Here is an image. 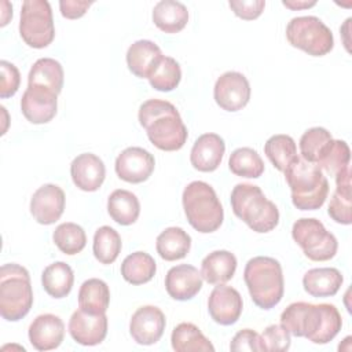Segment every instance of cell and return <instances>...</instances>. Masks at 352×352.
Instances as JSON below:
<instances>
[{"mask_svg": "<svg viewBox=\"0 0 352 352\" xmlns=\"http://www.w3.org/2000/svg\"><path fill=\"white\" fill-rule=\"evenodd\" d=\"M153 22L165 33H179L188 22L187 7L176 0H161L153 8Z\"/></svg>", "mask_w": 352, "mask_h": 352, "instance_id": "484cf974", "label": "cell"}, {"mask_svg": "<svg viewBox=\"0 0 352 352\" xmlns=\"http://www.w3.org/2000/svg\"><path fill=\"white\" fill-rule=\"evenodd\" d=\"M58 109V95L47 88L28 85L21 99V110L25 118L32 124L50 122Z\"/></svg>", "mask_w": 352, "mask_h": 352, "instance_id": "9a60e30c", "label": "cell"}, {"mask_svg": "<svg viewBox=\"0 0 352 352\" xmlns=\"http://www.w3.org/2000/svg\"><path fill=\"white\" fill-rule=\"evenodd\" d=\"M201 272L190 264H179L172 267L165 276L166 293L177 301L191 300L202 289Z\"/></svg>", "mask_w": 352, "mask_h": 352, "instance_id": "ac0fdd59", "label": "cell"}, {"mask_svg": "<svg viewBox=\"0 0 352 352\" xmlns=\"http://www.w3.org/2000/svg\"><path fill=\"white\" fill-rule=\"evenodd\" d=\"M342 282L344 278L341 272L333 267L312 268L302 276L304 290L312 297L334 296L340 290Z\"/></svg>", "mask_w": 352, "mask_h": 352, "instance_id": "cb8c5ba5", "label": "cell"}, {"mask_svg": "<svg viewBox=\"0 0 352 352\" xmlns=\"http://www.w3.org/2000/svg\"><path fill=\"white\" fill-rule=\"evenodd\" d=\"M41 283L48 296L54 298H63L72 292L74 283L73 270L63 261H55L44 268L41 274Z\"/></svg>", "mask_w": 352, "mask_h": 352, "instance_id": "f546056e", "label": "cell"}, {"mask_svg": "<svg viewBox=\"0 0 352 352\" xmlns=\"http://www.w3.org/2000/svg\"><path fill=\"white\" fill-rule=\"evenodd\" d=\"M33 305V290L28 270L8 263L0 268V315L8 322L25 318Z\"/></svg>", "mask_w": 352, "mask_h": 352, "instance_id": "52a82bcc", "label": "cell"}, {"mask_svg": "<svg viewBox=\"0 0 352 352\" xmlns=\"http://www.w3.org/2000/svg\"><path fill=\"white\" fill-rule=\"evenodd\" d=\"M65 192L56 184H43L30 198V213L40 224L50 226L58 221L65 210Z\"/></svg>", "mask_w": 352, "mask_h": 352, "instance_id": "2e32d148", "label": "cell"}, {"mask_svg": "<svg viewBox=\"0 0 352 352\" xmlns=\"http://www.w3.org/2000/svg\"><path fill=\"white\" fill-rule=\"evenodd\" d=\"M280 324L292 336L305 337L314 344H327L340 333L342 319L333 304L298 301L280 314Z\"/></svg>", "mask_w": 352, "mask_h": 352, "instance_id": "6da1fadb", "label": "cell"}, {"mask_svg": "<svg viewBox=\"0 0 352 352\" xmlns=\"http://www.w3.org/2000/svg\"><path fill=\"white\" fill-rule=\"evenodd\" d=\"M213 98L226 111L242 110L250 99V84L239 72H226L214 84Z\"/></svg>", "mask_w": 352, "mask_h": 352, "instance_id": "8fae6325", "label": "cell"}, {"mask_svg": "<svg viewBox=\"0 0 352 352\" xmlns=\"http://www.w3.org/2000/svg\"><path fill=\"white\" fill-rule=\"evenodd\" d=\"M52 239L56 248L67 256L80 253L87 245V235L84 228L72 221L59 224L52 234Z\"/></svg>", "mask_w": 352, "mask_h": 352, "instance_id": "74e56055", "label": "cell"}, {"mask_svg": "<svg viewBox=\"0 0 352 352\" xmlns=\"http://www.w3.org/2000/svg\"><path fill=\"white\" fill-rule=\"evenodd\" d=\"M182 201L187 221L194 230L209 234L220 228L224 210L210 184L201 180L191 182L184 187Z\"/></svg>", "mask_w": 352, "mask_h": 352, "instance_id": "8992f818", "label": "cell"}, {"mask_svg": "<svg viewBox=\"0 0 352 352\" xmlns=\"http://www.w3.org/2000/svg\"><path fill=\"white\" fill-rule=\"evenodd\" d=\"M230 349L234 352L241 351H264L261 337L252 329L239 330L231 340Z\"/></svg>", "mask_w": 352, "mask_h": 352, "instance_id": "7bdbcfd3", "label": "cell"}, {"mask_svg": "<svg viewBox=\"0 0 352 352\" xmlns=\"http://www.w3.org/2000/svg\"><path fill=\"white\" fill-rule=\"evenodd\" d=\"M138 118L157 148L176 151L184 146L188 136L187 126L170 102L148 99L140 104Z\"/></svg>", "mask_w": 352, "mask_h": 352, "instance_id": "7a4b0ae2", "label": "cell"}, {"mask_svg": "<svg viewBox=\"0 0 352 352\" xmlns=\"http://www.w3.org/2000/svg\"><path fill=\"white\" fill-rule=\"evenodd\" d=\"M243 279L253 302L261 309H271L283 297L285 280L282 265L268 256L250 258L243 271Z\"/></svg>", "mask_w": 352, "mask_h": 352, "instance_id": "3957f363", "label": "cell"}, {"mask_svg": "<svg viewBox=\"0 0 352 352\" xmlns=\"http://www.w3.org/2000/svg\"><path fill=\"white\" fill-rule=\"evenodd\" d=\"M336 191L330 199L327 213L340 224L352 223V192H351V166H344L336 176Z\"/></svg>", "mask_w": 352, "mask_h": 352, "instance_id": "603a6c76", "label": "cell"}, {"mask_svg": "<svg viewBox=\"0 0 352 352\" xmlns=\"http://www.w3.org/2000/svg\"><path fill=\"white\" fill-rule=\"evenodd\" d=\"M157 271L155 260L146 252L128 254L121 264L122 278L132 285H143L153 279Z\"/></svg>", "mask_w": 352, "mask_h": 352, "instance_id": "d6a6232c", "label": "cell"}, {"mask_svg": "<svg viewBox=\"0 0 352 352\" xmlns=\"http://www.w3.org/2000/svg\"><path fill=\"white\" fill-rule=\"evenodd\" d=\"M110 304V289L98 278L82 282L78 290V307L91 314H106Z\"/></svg>", "mask_w": 352, "mask_h": 352, "instance_id": "1f68e13d", "label": "cell"}, {"mask_svg": "<svg viewBox=\"0 0 352 352\" xmlns=\"http://www.w3.org/2000/svg\"><path fill=\"white\" fill-rule=\"evenodd\" d=\"M182 80V69L176 59L170 56H162L155 70L148 77L150 85L161 92L173 91Z\"/></svg>", "mask_w": 352, "mask_h": 352, "instance_id": "f35d334b", "label": "cell"}, {"mask_svg": "<svg viewBox=\"0 0 352 352\" xmlns=\"http://www.w3.org/2000/svg\"><path fill=\"white\" fill-rule=\"evenodd\" d=\"M28 85H37L54 91L56 95L63 88V67L52 58H40L30 67Z\"/></svg>", "mask_w": 352, "mask_h": 352, "instance_id": "83f0119b", "label": "cell"}, {"mask_svg": "<svg viewBox=\"0 0 352 352\" xmlns=\"http://www.w3.org/2000/svg\"><path fill=\"white\" fill-rule=\"evenodd\" d=\"M122 248L121 236L120 234L109 227V226H102L95 231L94 235V256L100 264H113Z\"/></svg>", "mask_w": 352, "mask_h": 352, "instance_id": "e575fe53", "label": "cell"}, {"mask_svg": "<svg viewBox=\"0 0 352 352\" xmlns=\"http://www.w3.org/2000/svg\"><path fill=\"white\" fill-rule=\"evenodd\" d=\"M29 341L37 351L56 349L65 337L62 319L52 314H43L33 319L28 330Z\"/></svg>", "mask_w": 352, "mask_h": 352, "instance_id": "ffe728a7", "label": "cell"}, {"mask_svg": "<svg viewBox=\"0 0 352 352\" xmlns=\"http://www.w3.org/2000/svg\"><path fill=\"white\" fill-rule=\"evenodd\" d=\"M231 208L236 217L258 234L272 231L279 223V210L261 188L249 183H239L231 191Z\"/></svg>", "mask_w": 352, "mask_h": 352, "instance_id": "5b68a950", "label": "cell"}, {"mask_svg": "<svg viewBox=\"0 0 352 352\" xmlns=\"http://www.w3.org/2000/svg\"><path fill=\"white\" fill-rule=\"evenodd\" d=\"M155 160L153 154L142 147H128L122 150L114 164L117 176L126 183H143L154 172Z\"/></svg>", "mask_w": 352, "mask_h": 352, "instance_id": "7c38bea8", "label": "cell"}, {"mask_svg": "<svg viewBox=\"0 0 352 352\" xmlns=\"http://www.w3.org/2000/svg\"><path fill=\"white\" fill-rule=\"evenodd\" d=\"M165 324V315L158 307L143 305L133 312L129 333L139 345H153L162 337Z\"/></svg>", "mask_w": 352, "mask_h": 352, "instance_id": "5bb4252c", "label": "cell"}, {"mask_svg": "<svg viewBox=\"0 0 352 352\" xmlns=\"http://www.w3.org/2000/svg\"><path fill=\"white\" fill-rule=\"evenodd\" d=\"M351 161V150L346 142L344 140H334L316 164L322 172H326L331 176H336L344 166L349 165Z\"/></svg>", "mask_w": 352, "mask_h": 352, "instance_id": "ab89813d", "label": "cell"}, {"mask_svg": "<svg viewBox=\"0 0 352 352\" xmlns=\"http://www.w3.org/2000/svg\"><path fill=\"white\" fill-rule=\"evenodd\" d=\"M92 1H77V0H62L59 1L60 14L67 19H77L81 18L88 8L91 7Z\"/></svg>", "mask_w": 352, "mask_h": 352, "instance_id": "f6af8a7d", "label": "cell"}, {"mask_svg": "<svg viewBox=\"0 0 352 352\" xmlns=\"http://www.w3.org/2000/svg\"><path fill=\"white\" fill-rule=\"evenodd\" d=\"M331 133L322 126H314L307 129L300 138L301 158L308 162L318 164L329 146L331 144Z\"/></svg>", "mask_w": 352, "mask_h": 352, "instance_id": "8d00e7d4", "label": "cell"}, {"mask_svg": "<svg viewBox=\"0 0 352 352\" xmlns=\"http://www.w3.org/2000/svg\"><path fill=\"white\" fill-rule=\"evenodd\" d=\"M282 4L290 10H301V8H309L316 4V1H296V0H285Z\"/></svg>", "mask_w": 352, "mask_h": 352, "instance_id": "bcb514c9", "label": "cell"}, {"mask_svg": "<svg viewBox=\"0 0 352 352\" xmlns=\"http://www.w3.org/2000/svg\"><path fill=\"white\" fill-rule=\"evenodd\" d=\"M264 153L272 165L280 172H285L286 168L298 157L294 139L283 133L271 136L264 144Z\"/></svg>", "mask_w": 352, "mask_h": 352, "instance_id": "836d02e7", "label": "cell"}, {"mask_svg": "<svg viewBox=\"0 0 352 352\" xmlns=\"http://www.w3.org/2000/svg\"><path fill=\"white\" fill-rule=\"evenodd\" d=\"M70 176L77 188L92 192L99 190L103 184L106 168L98 155L92 153H82L72 161Z\"/></svg>", "mask_w": 352, "mask_h": 352, "instance_id": "d6986e66", "label": "cell"}, {"mask_svg": "<svg viewBox=\"0 0 352 352\" xmlns=\"http://www.w3.org/2000/svg\"><path fill=\"white\" fill-rule=\"evenodd\" d=\"M172 348L176 352H213V344L202 334V331L190 322L177 324L170 336Z\"/></svg>", "mask_w": 352, "mask_h": 352, "instance_id": "4dcf8cb0", "label": "cell"}, {"mask_svg": "<svg viewBox=\"0 0 352 352\" xmlns=\"http://www.w3.org/2000/svg\"><path fill=\"white\" fill-rule=\"evenodd\" d=\"M107 324L106 314H91L78 308L70 316L69 333L77 344L94 346L106 338Z\"/></svg>", "mask_w": 352, "mask_h": 352, "instance_id": "4fadbf2b", "label": "cell"}, {"mask_svg": "<svg viewBox=\"0 0 352 352\" xmlns=\"http://www.w3.org/2000/svg\"><path fill=\"white\" fill-rule=\"evenodd\" d=\"M243 302L239 292L231 286L217 285L210 292L208 298V311L210 318L221 324H234L242 314Z\"/></svg>", "mask_w": 352, "mask_h": 352, "instance_id": "e0dca14e", "label": "cell"}, {"mask_svg": "<svg viewBox=\"0 0 352 352\" xmlns=\"http://www.w3.org/2000/svg\"><path fill=\"white\" fill-rule=\"evenodd\" d=\"M230 170L241 177L257 179L264 173V162L260 154L250 147L234 150L228 160Z\"/></svg>", "mask_w": 352, "mask_h": 352, "instance_id": "d590c367", "label": "cell"}, {"mask_svg": "<svg viewBox=\"0 0 352 352\" xmlns=\"http://www.w3.org/2000/svg\"><path fill=\"white\" fill-rule=\"evenodd\" d=\"M260 337L264 351H287L292 344L290 333L282 324H270Z\"/></svg>", "mask_w": 352, "mask_h": 352, "instance_id": "60d3db41", "label": "cell"}, {"mask_svg": "<svg viewBox=\"0 0 352 352\" xmlns=\"http://www.w3.org/2000/svg\"><path fill=\"white\" fill-rule=\"evenodd\" d=\"M155 248L161 258L166 261H176L188 254L191 236L180 227H168L157 236Z\"/></svg>", "mask_w": 352, "mask_h": 352, "instance_id": "4316f807", "label": "cell"}, {"mask_svg": "<svg viewBox=\"0 0 352 352\" xmlns=\"http://www.w3.org/2000/svg\"><path fill=\"white\" fill-rule=\"evenodd\" d=\"M292 191V202L300 210L319 209L329 194V180L322 169L297 157L283 172Z\"/></svg>", "mask_w": 352, "mask_h": 352, "instance_id": "277c9868", "label": "cell"}, {"mask_svg": "<svg viewBox=\"0 0 352 352\" xmlns=\"http://www.w3.org/2000/svg\"><path fill=\"white\" fill-rule=\"evenodd\" d=\"M0 98H11L16 94L21 82V74L15 65L7 60L0 62Z\"/></svg>", "mask_w": 352, "mask_h": 352, "instance_id": "b9f144b4", "label": "cell"}, {"mask_svg": "<svg viewBox=\"0 0 352 352\" xmlns=\"http://www.w3.org/2000/svg\"><path fill=\"white\" fill-rule=\"evenodd\" d=\"M19 34L32 48H45L55 37L52 10L47 0H25L21 8Z\"/></svg>", "mask_w": 352, "mask_h": 352, "instance_id": "9c48e42d", "label": "cell"}, {"mask_svg": "<svg viewBox=\"0 0 352 352\" xmlns=\"http://www.w3.org/2000/svg\"><path fill=\"white\" fill-rule=\"evenodd\" d=\"M107 212L116 223L131 226L140 214V202L133 192L118 188L109 195Z\"/></svg>", "mask_w": 352, "mask_h": 352, "instance_id": "f1b7e54d", "label": "cell"}, {"mask_svg": "<svg viewBox=\"0 0 352 352\" xmlns=\"http://www.w3.org/2000/svg\"><path fill=\"white\" fill-rule=\"evenodd\" d=\"M226 143L217 133H204L195 142L190 153L191 165L199 172H213L221 164Z\"/></svg>", "mask_w": 352, "mask_h": 352, "instance_id": "44dd1931", "label": "cell"}, {"mask_svg": "<svg viewBox=\"0 0 352 352\" xmlns=\"http://www.w3.org/2000/svg\"><path fill=\"white\" fill-rule=\"evenodd\" d=\"M234 14L245 21H253L261 15L265 7L264 0H231L228 3Z\"/></svg>", "mask_w": 352, "mask_h": 352, "instance_id": "ee69618b", "label": "cell"}, {"mask_svg": "<svg viewBox=\"0 0 352 352\" xmlns=\"http://www.w3.org/2000/svg\"><path fill=\"white\" fill-rule=\"evenodd\" d=\"M236 270V257L228 250H214L204 257L201 275L210 285L228 282Z\"/></svg>", "mask_w": 352, "mask_h": 352, "instance_id": "d4e9b609", "label": "cell"}, {"mask_svg": "<svg viewBox=\"0 0 352 352\" xmlns=\"http://www.w3.org/2000/svg\"><path fill=\"white\" fill-rule=\"evenodd\" d=\"M162 56L161 48L154 41L138 40L126 51V65L132 74L148 80Z\"/></svg>", "mask_w": 352, "mask_h": 352, "instance_id": "7402d4cb", "label": "cell"}, {"mask_svg": "<svg viewBox=\"0 0 352 352\" xmlns=\"http://www.w3.org/2000/svg\"><path fill=\"white\" fill-rule=\"evenodd\" d=\"M287 41L311 56L327 55L334 47V37L329 26L318 16L304 15L290 19L286 26Z\"/></svg>", "mask_w": 352, "mask_h": 352, "instance_id": "ba28073f", "label": "cell"}, {"mask_svg": "<svg viewBox=\"0 0 352 352\" xmlns=\"http://www.w3.org/2000/svg\"><path fill=\"white\" fill-rule=\"evenodd\" d=\"M292 236L312 261H327L336 256L338 249L337 238L314 217L298 219L293 224Z\"/></svg>", "mask_w": 352, "mask_h": 352, "instance_id": "30bf717a", "label": "cell"}]
</instances>
